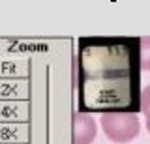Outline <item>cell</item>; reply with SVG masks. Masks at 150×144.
Masks as SVG:
<instances>
[{"label": "cell", "instance_id": "cell-1", "mask_svg": "<svg viewBox=\"0 0 150 144\" xmlns=\"http://www.w3.org/2000/svg\"><path fill=\"white\" fill-rule=\"evenodd\" d=\"M105 137L115 144H128L141 133V122L135 112L126 110H107L100 116Z\"/></svg>", "mask_w": 150, "mask_h": 144}, {"label": "cell", "instance_id": "cell-2", "mask_svg": "<svg viewBox=\"0 0 150 144\" xmlns=\"http://www.w3.org/2000/svg\"><path fill=\"white\" fill-rule=\"evenodd\" d=\"M98 135V124L92 114L77 112L71 120V142L73 144H92Z\"/></svg>", "mask_w": 150, "mask_h": 144}, {"label": "cell", "instance_id": "cell-3", "mask_svg": "<svg viewBox=\"0 0 150 144\" xmlns=\"http://www.w3.org/2000/svg\"><path fill=\"white\" fill-rule=\"evenodd\" d=\"M139 47H141L139 66L143 71H150V36H143L139 39Z\"/></svg>", "mask_w": 150, "mask_h": 144}, {"label": "cell", "instance_id": "cell-4", "mask_svg": "<svg viewBox=\"0 0 150 144\" xmlns=\"http://www.w3.org/2000/svg\"><path fill=\"white\" fill-rule=\"evenodd\" d=\"M150 110V84L141 90V112L146 114Z\"/></svg>", "mask_w": 150, "mask_h": 144}, {"label": "cell", "instance_id": "cell-5", "mask_svg": "<svg viewBox=\"0 0 150 144\" xmlns=\"http://www.w3.org/2000/svg\"><path fill=\"white\" fill-rule=\"evenodd\" d=\"M144 124H146V131L150 133V110L144 114Z\"/></svg>", "mask_w": 150, "mask_h": 144}]
</instances>
